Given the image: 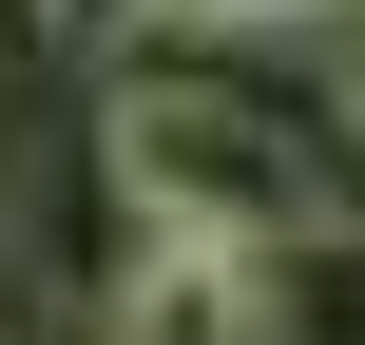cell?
<instances>
[{"instance_id":"cell-1","label":"cell","mask_w":365,"mask_h":345,"mask_svg":"<svg viewBox=\"0 0 365 345\" xmlns=\"http://www.w3.org/2000/svg\"><path fill=\"white\" fill-rule=\"evenodd\" d=\"M96 173H115V211L135 230H192V250H327L346 230V134H327V96L289 77V38H250V19H212V58H173V38H135L115 58V96H96Z\"/></svg>"},{"instance_id":"cell-3","label":"cell","mask_w":365,"mask_h":345,"mask_svg":"<svg viewBox=\"0 0 365 345\" xmlns=\"http://www.w3.org/2000/svg\"><path fill=\"white\" fill-rule=\"evenodd\" d=\"M38 19H58V38H77V58H135V38H173V19H192V0H38Z\"/></svg>"},{"instance_id":"cell-4","label":"cell","mask_w":365,"mask_h":345,"mask_svg":"<svg viewBox=\"0 0 365 345\" xmlns=\"http://www.w3.org/2000/svg\"><path fill=\"white\" fill-rule=\"evenodd\" d=\"M289 345H365V250H346V230H327V288H308V327H289Z\"/></svg>"},{"instance_id":"cell-6","label":"cell","mask_w":365,"mask_h":345,"mask_svg":"<svg viewBox=\"0 0 365 345\" xmlns=\"http://www.w3.org/2000/svg\"><path fill=\"white\" fill-rule=\"evenodd\" d=\"M269 345H289V327H269Z\"/></svg>"},{"instance_id":"cell-2","label":"cell","mask_w":365,"mask_h":345,"mask_svg":"<svg viewBox=\"0 0 365 345\" xmlns=\"http://www.w3.org/2000/svg\"><path fill=\"white\" fill-rule=\"evenodd\" d=\"M269 250H192V230H135L115 288H96V345H269Z\"/></svg>"},{"instance_id":"cell-5","label":"cell","mask_w":365,"mask_h":345,"mask_svg":"<svg viewBox=\"0 0 365 345\" xmlns=\"http://www.w3.org/2000/svg\"><path fill=\"white\" fill-rule=\"evenodd\" d=\"M192 19H250V38H327V19H365V0H192Z\"/></svg>"}]
</instances>
